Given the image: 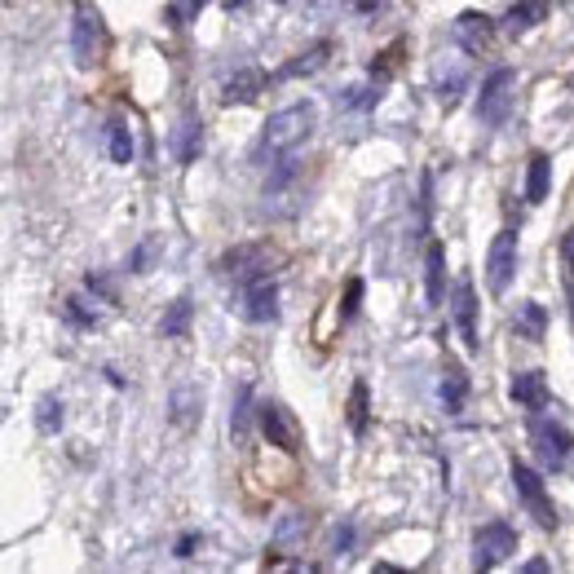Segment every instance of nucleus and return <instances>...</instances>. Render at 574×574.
Returning <instances> with one entry per match:
<instances>
[{"label": "nucleus", "instance_id": "14", "mask_svg": "<svg viewBox=\"0 0 574 574\" xmlns=\"http://www.w3.org/2000/svg\"><path fill=\"white\" fill-rule=\"evenodd\" d=\"M513 402H522V407H548V385H544V371H522V376H513Z\"/></svg>", "mask_w": 574, "mask_h": 574}, {"label": "nucleus", "instance_id": "34", "mask_svg": "<svg viewBox=\"0 0 574 574\" xmlns=\"http://www.w3.org/2000/svg\"><path fill=\"white\" fill-rule=\"evenodd\" d=\"M190 548H195V535H186L182 544H177V557H190Z\"/></svg>", "mask_w": 574, "mask_h": 574}, {"label": "nucleus", "instance_id": "3", "mask_svg": "<svg viewBox=\"0 0 574 574\" xmlns=\"http://www.w3.org/2000/svg\"><path fill=\"white\" fill-rule=\"evenodd\" d=\"M513 552H517V530L508 526V522H486V526L473 535V566H477V570L504 566Z\"/></svg>", "mask_w": 574, "mask_h": 574}, {"label": "nucleus", "instance_id": "4", "mask_svg": "<svg viewBox=\"0 0 574 574\" xmlns=\"http://www.w3.org/2000/svg\"><path fill=\"white\" fill-rule=\"evenodd\" d=\"M530 442H535V455L544 460V469H566L570 446H574L566 424H557L548 416H535V420H530Z\"/></svg>", "mask_w": 574, "mask_h": 574}, {"label": "nucleus", "instance_id": "18", "mask_svg": "<svg viewBox=\"0 0 574 574\" xmlns=\"http://www.w3.org/2000/svg\"><path fill=\"white\" fill-rule=\"evenodd\" d=\"M548 173H552L548 155L530 159V173H526V199H530V204H544V199H548Z\"/></svg>", "mask_w": 574, "mask_h": 574}, {"label": "nucleus", "instance_id": "32", "mask_svg": "<svg viewBox=\"0 0 574 574\" xmlns=\"http://www.w3.org/2000/svg\"><path fill=\"white\" fill-rule=\"evenodd\" d=\"M349 548H354V526L345 522V526H336V530H332V552H336V557H345Z\"/></svg>", "mask_w": 574, "mask_h": 574}, {"label": "nucleus", "instance_id": "29", "mask_svg": "<svg viewBox=\"0 0 574 574\" xmlns=\"http://www.w3.org/2000/svg\"><path fill=\"white\" fill-rule=\"evenodd\" d=\"M349 424H354V433L367 429V385H363V380L354 385V402H349Z\"/></svg>", "mask_w": 574, "mask_h": 574}, {"label": "nucleus", "instance_id": "31", "mask_svg": "<svg viewBox=\"0 0 574 574\" xmlns=\"http://www.w3.org/2000/svg\"><path fill=\"white\" fill-rule=\"evenodd\" d=\"M358 301H363V283L349 279V287H345V305H340V323H349V318L358 314Z\"/></svg>", "mask_w": 574, "mask_h": 574}, {"label": "nucleus", "instance_id": "15", "mask_svg": "<svg viewBox=\"0 0 574 574\" xmlns=\"http://www.w3.org/2000/svg\"><path fill=\"white\" fill-rule=\"evenodd\" d=\"M544 18H548V5H544V0H526V5H513V9L504 14V31H508V36H526V31L539 27Z\"/></svg>", "mask_w": 574, "mask_h": 574}, {"label": "nucleus", "instance_id": "6", "mask_svg": "<svg viewBox=\"0 0 574 574\" xmlns=\"http://www.w3.org/2000/svg\"><path fill=\"white\" fill-rule=\"evenodd\" d=\"M513 274H517V235L513 230H499L491 252H486V283H491L495 296H504Z\"/></svg>", "mask_w": 574, "mask_h": 574}, {"label": "nucleus", "instance_id": "17", "mask_svg": "<svg viewBox=\"0 0 574 574\" xmlns=\"http://www.w3.org/2000/svg\"><path fill=\"white\" fill-rule=\"evenodd\" d=\"M190 314H195V305H190V296H177L173 310L164 314V323H159V332H164L168 340H182L190 332Z\"/></svg>", "mask_w": 574, "mask_h": 574}, {"label": "nucleus", "instance_id": "9", "mask_svg": "<svg viewBox=\"0 0 574 574\" xmlns=\"http://www.w3.org/2000/svg\"><path fill=\"white\" fill-rule=\"evenodd\" d=\"M243 314H248L252 323H270V318H279V287H274L270 270L243 283Z\"/></svg>", "mask_w": 574, "mask_h": 574}, {"label": "nucleus", "instance_id": "24", "mask_svg": "<svg viewBox=\"0 0 574 574\" xmlns=\"http://www.w3.org/2000/svg\"><path fill=\"white\" fill-rule=\"evenodd\" d=\"M429 301L438 305L442 301V279H446V252H442V243H429Z\"/></svg>", "mask_w": 574, "mask_h": 574}, {"label": "nucleus", "instance_id": "11", "mask_svg": "<svg viewBox=\"0 0 574 574\" xmlns=\"http://www.w3.org/2000/svg\"><path fill=\"white\" fill-rule=\"evenodd\" d=\"M491 18H486V14H473V9H469V14H460V18H455V23H451V40H455V45H460V49H469V53H482L486 45H491Z\"/></svg>", "mask_w": 574, "mask_h": 574}, {"label": "nucleus", "instance_id": "22", "mask_svg": "<svg viewBox=\"0 0 574 574\" xmlns=\"http://www.w3.org/2000/svg\"><path fill=\"white\" fill-rule=\"evenodd\" d=\"M106 137H111V159H115V164H133V133H129V124L111 120Z\"/></svg>", "mask_w": 574, "mask_h": 574}, {"label": "nucleus", "instance_id": "28", "mask_svg": "<svg viewBox=\"0 0 574 574\" xmlns=\"http://www.w3.org/2000/svg\"><path fill=\"white\" fill-rule=\"evenodd\" d=\"M323 58H327V45H314L310 53H301L296 62H287L283 76H301V71H318V67H323Z\"/></svg>", "mask_w": 574, "mask_h": 574}, {"label": "nucleus", "instance_id": "2", "mask_svg": "<svg viewBox=\"0 0 574 574\" xmlns=\"http://www.w3.org/2000/svg\"><path fill=\"white\" fill-rule=\"evenodd\" d=\"M513 93H517V76L508 67H499L486 76L482 84V98H477V120L486 124V129H499V124L508 120V111H513Z\"/></svg>", "mask_w": 574, "mask_h": 574}, {"label": "nucleus", "instance_id": "27", "mask_svg": "<svg viewBox=\"0 0 574 574\" xmlns=\"http://www.w3.org/2000/svg\"><path fill=\"white\" fill-rule=\"evenodd\" d=\"M67 318H71V323H80V327H93V323H98V301L89 305V296H71Z\"/></svg>", "mask_w": 574, "mask_h": 574}, {"label": "nucleus", "instance_id": "25", "mask_svg": "<svg viewBox=\"0 0 574 574\" xmlns=\"http://www.w3.org/2000/svg\"><path fill=\"white\" fill-rule=\"evenodd\" d=\"M464 393H469V380H464V371H446V380H442V402H446V411H460L464 407Z\"/></svg>", "mask_w": 574, "mask_h": 574}, {"label": "nucleus", "instance_id": "26", "mask_svg": "<svg viewBox=\"0 0 574 574\" xmlns=\"http://www.w3.org/2000/svg\"><path fill=\"white\" fill-rule=\"evenodd\" d=\"M248 416H252V393L239 389V402H235V411H230V433H235V442L248 438Z\"/></svg>", "mask_w": 574, "mask_h": 574}, {"label": "nucleus", "instance_id": "10", "mask_svg": "<svg viewBox=\"0 0 574 574\" xmlns=\"http://www.w3.org/2000/svg\"><path fill=\"white\" fill-rule=\"evenodd\" d=\"M451 310H455V327H460L464 349H469V354H477V345H482V340H477V296H473V283H469V279L455 283Z\"/></svg>", "mask_w": 574, "mask_h": 574}, {"label": "nucleus", "instance_id": "13", "mask_svg": "<svg viewBox=\"0 0 574 574\" xmlns=\"http://www.w3.org/2000/svg\"><path fill=\"white\" fill-rule=\"evenodd\" d=\"M305 535H310V517L305 513H283L279 526H274V535H270V544H274V552H296L305 544Z\"/></svg>", "mask_w": 574, "mask_h": 574}, {"label": "nucleus", "instance_id": "30", "mask_svg": "<svg viewBox=\"0 0 574 574\" xmlns=\"http://www.w3.org/2000/svg\"><path fill=\"white\" fill-rule=\"evenodd\" d=\"M204 5L208 0H173V5H168V18H173V27H186Z\"/></svg>", "mask_w": 574, "mask_h": 574}, {"label": "nucleus", "instance_id": "21", "mask_svg": "<svg viewBox=\"0 0 574 574\" xmlns=\"http://www.w3.org/2000/svg\"><path fill=\"white\" fill-rule=\"evenodd\" d=\"M36 429L40 433H58L62 429V398H58V393H45V398L36 402Z\"/></svg>", "mask_w": 574, "mask_h": 574}, {"label": "nucleus", "instance_id": "23", "mask_svg": "<svg viewBox=\"0 0 574 574\" xmlns=\"http://www.w3.org/2000/svg\"><path fill=\"white\" fill-rule=\"evenodd\" d=\"M544 327H548V314H544V305H539V301H526L522 310H517V332L539 340V336H544Z\"/></svg>", "mask_w": 574, "mask_h": 574}, {"label": "nucleus", "instance_id": "33", "mask_svg": "<svg viewBox=\"0 0 574 574\" xmlns=\"http://www.w3.org/2000/svg\"><path fill=\"white\" fill-rule=\"evenodd\" d=\"M566 265H570V274H574V230L566 235Z\"/></svg>", "mask_w": 574, "mask_h": 574}, {"label": "nucleus", "instance_id": "5", "mask_svg": "<svg viewBox=\"0 0 574 574\" xmlns=\"http://www.w3.org/2000/svg\"><path fill=\"white\" fill-rule=\"evenodd\" d=\"M71 53H76L80 71H89L93 62H98V53H102V18H98V9H89V5L76 9V23H71Z\"/></svg>", "mask_w": 574, "mask_h": 574}, {"label": "nucleus", "instance_id": "7", "mask_svg": "<svg viewBox=\"0 0 574 574\" xmlns=\"http://www.w3.org/2000/svg\"><path fill=\"white\" fill-rule=\"evenodd\" d=\"M513 486H517V495H522V504L530 508V517H535L544 530L557 526V508H552V499L544 491V482H539V473L535 469H526V464H513Z\"/></svg>", "mask_w": 574, "mask_h": 574}, {"label": "nucleus", "instance_id": "19", "mask_svg": "<svg viewBox=\"0 0 574 574\" xmlns=\"http://www.w3.org/2000/svg\"><path fill=\"white\" fill-rule=\"evenodd\" d=\"M464 84H469V67H464V62H451V71L446 67H438V98L451 106L455 98H460V89Z\"/></svg>", "mask_w": 574, "mask_h": 574}, {"label": "nucleus", "instance_id": "20", "mask_svg": "<svg viewBox=\"0 0 574 574\" xmlns=\"http://www.w3.org/2000/svg\"><path fill=\"white\" fill-rule=\"evenodd\" d=\"M199 146H204V137H199V120L195 115H182V129H177V159H182V164H190V159L199 155Z\"/></svg>", "mask_w": 574, "mask_h": 574}, {"label": "nucleus", "instance_id": "1", "mask_svg": "<svg viewBox=\"0 0 574 574\" xmlns=\"http://www.w3.org/2000/svg\"><path fill=\"white\" fill-rule=\"evenodd\" d=\"M314 120H318V111L310 102H296V106H283V111H274L270 120H265V133H261V146H257V155L261 159H283V155H292L296 146L305 142V137L314 133Z\"/></svg>", "mask_w": 574, "mask_h": 574}, {"label": "nucleus", "instance_id": "16", "mask_svg": "<svg viewBox=\"0 0 574 574\" xmlns=\"http://www.w3.org/2000/svg\"><path fill=\"white\" fill-rule=\"evenodd\" d=\"M261 89H265V76H261V71H239V76H230V80H226V89H221V102H226V106H235V102H252Z\"/></svg>", "mask_w": 574, "mask_h": 574}, {"label": "nucleus", "instance_id": "8", "mask_svg": "<svg viewBox=\"0 0 574 574\" xmlns=\"http://www.w3.org/2000/svg\"><path fill=\"white\" fill-rule=\"evenodd\" d=\"M257 420H261V433L270 438V446H279V451H296V446H301V424H296V416L283 402H261Z\"/></svg>", "mask_w": 574, "mask_h": 574}, {"label": "nucleus", "instance_id": "12", "mask_svg": "<svg viewBox=\"0 0 574 574\" xmlns=\"http://www.w3.org/2000/svg\"><path fill=\"white\" fill-rule=\"evenodd\" d=\"M199 407H204V393H199V385H190V380H182L173 393H168V420L177 424V429H186V424H195Z\"/></svg>", "mask_w": 574, "mask_h": 574}]
</instances>
